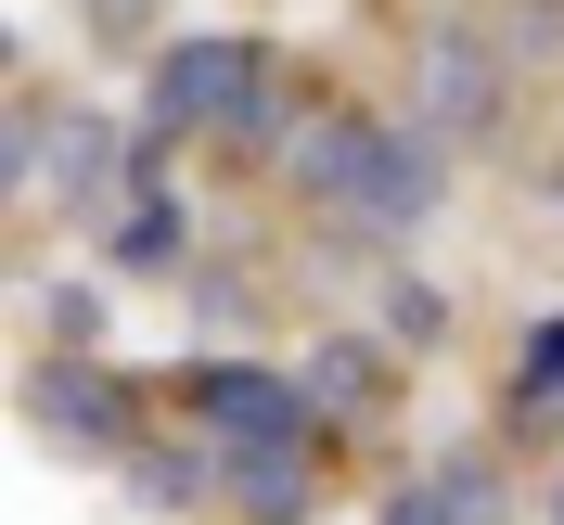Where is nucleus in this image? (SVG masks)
Segmentation results:
<instances>
[{
    "instance_id": "obj_1",
    "label": "nucleus",
    "mask_w": 564,
    "mask_h": 525,
    "mask_svg": "<svg viewBox=\"0 0 564 525\" xmlns=\"http://www.w3.org/2000/svg\"><path fill=\"white\" fill-rule=\"evenodd\" d=\"M282 167H295V193L334 218H359V231H423L436 218V141L398 129V116H308V129L282 141Z\"/></svg>"
},
{
    "instance_id": "obj_2",
    "label": "nucleus",
    "mask_w": 564,
    "mask_h": 525,
    "mask_svg": "<svg viewBox=\"0 0 564 525\" xmlns=\"http://www.w3.org/2000/svg\"><path fill=\"white\" fill-rule=\"evenodd\" d=\"M282 116V65L257 39H167L154 52V116L141 129L180 141V129H270Z\"/></svg>"
},
{
    "instance_id": "obj_3",
    "label": "nucleus",
    "mask_w": 564,
    "mask_h": 525,
    "mask_svg": "<svg viewBox=\"0 0 564 525\" xmlns=\"http://www.w3.org/2000/svg\"><path fill=\"white\" fill-rule=\"evenodd\" d=\"M193 423H206L218 449H295V436H308V385H295V372H257V359H193Z\"/></svg>"
},
{
    "instance_id": "obj_4",
    "label": "nucleus",
    "mask_w": 564,
    "mask_h": 525,
    "mask_svg": "<svg viewBox=\"0 0 564 525\" xmlns=\"http://www.w3.org/2000/svg\"><path fill=\"white\" fill-rule=\"evenodd\" d=\"M26 411H39V436H52V449H104V461L141 449L129 385H116V372H77V359H39V372H26Z\"/></svg>"
},
{
    "instance_id": "obj_5",
    "label": "nucleus",
    "mask_w": 564,
    "mask_h": 525,
    "mask_svg": "<svg viewBox=\"0 0 564 525\" xmlns=\"http://www.w3.org/2000/svg\"><path fill=\"white\" fill-rule=\"evenodd\" d=\"M423 116H436V129H488V116H500V52L475 26L423 39Z\"/></svg>"
},
{
    "instance_id": "obj_6",
    "label": "nucleus",
    "mask_w": 564,
    "mask_h": 525,
    "mask_svg": "<svg viewBox=\"0 0 564 525\" xmlns=\"http://www.w3.org/2000/svg\"><path fill=\"white\" fill-rule=\"evenodd\" d=\"M295 385H308V411H321V423H347V411H386V385H398V333H321Z\"/></svg>"
},
{
    "instance_id": "obj_7",
    "label": "nucleus",
    "mask_w": 564,
    "mask_h": 525,
    "mask_svg": "<svg viewBox=\"0 0 564 525\" xmlns=\"http://www.w3.org/2000/svg\"><path fill=\"white\" fill-rule=\"evenodd\" d=\"M231 500L257 525H308V436L295 449H231Z\"/></svg>"
},
{
    "instance_id": "obj_8",
    "label": "nucleus",
    "mask_w": 564,
    "mask_h": 525,
    "mask_svg": "<svg viewBox=\"0 0 564 525\" xmlns=\"http://www.w3.org/2000/svg\"><path fill=\"white\" fill-rule=\"evenodd\" d=\"M129 488L154 500V513H193V500H206V461L193 449H129Z\"/></svg>"
},
{
    "instance_id": "obj_9",
    "label": "nucleus",
    "mask_w": 564,
    "mask_h": 525,
    "mask_svg": "<svg viewBox=\"0 0 564 525\" xmlns=\"http://www.w3.org/2000/svg\"><path fill=\"white\" fill-rule=\"evenodd\" d=\"M423 488H436V513H449V525H500V474H488V461H436Z\"/></svg>"
},
{
    "instance_id": "obj_10",
    "label": "nucleus",
    "mask_w": 564,
    "mask_h": 525,
    "mask_svg": "<svg viewBox=\"0 0 564 525\" xmlns=\"http://www.w3.org/2000/svg\"><path fill=\"white\" fill-rule=\"evenodd\" d=\"M386 333H398V347H436V333H449L436 282H386Z\"/></svg>"
},
{
    "instance_id": "obj_11",
    "label": "nucleus",
    "mask_w": 564,
    "mask_h": 525,
    "mask_svg": "<svg viewBox=\"0 0 564 525\" xmlns=\"http://www.w3.org/2000/svg\"><path fill=\"white\" fill-rule=\"evenodd\" d=\"M386 525H449V513H436V488H398V500H386Z\"/></svg>"
}]
</instances>
